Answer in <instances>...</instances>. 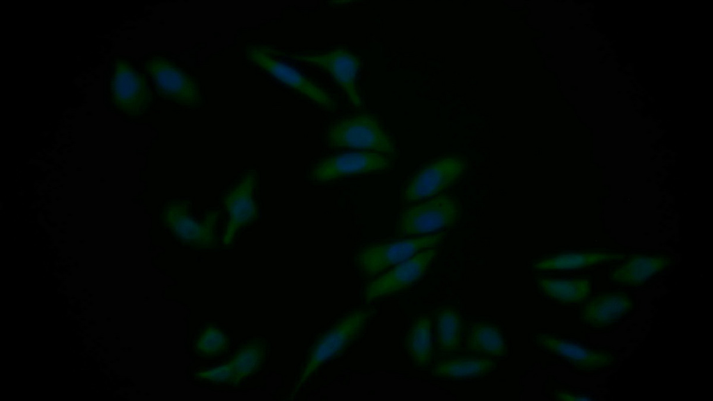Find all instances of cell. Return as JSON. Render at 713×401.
I'll use <instances>...</instances> for the list:
<instances>
[{
  "mask_svg": "<svg viewBox=\"0 0 713 401\" xmlns=\"http://www.w3.org/2000/svg\"><path fill=\"white\" fill-rule=\"evenodd\" d=\"M436 255L435 249H424L399 263L366 286L365 299L370 301L409 288L423 276Z\"/></svg>",
  "mask_w": 713,
  "mask_h": 401,
  "instance_id": "obj_12",
  "label": "cell"
},
{
  "mask_svg": "<svg viewBox=\"0 0 713 401\" xmlns=\"http://www.w3.org/2000/svg\"><path fill=\"white\" fill-rule=\"evenodd\" d=\"M258 173L252 169L241 173L223 196L226 226L223 244H230L240 230L252 222L258 212Z\"/></svg>",
  "mask_w": 713,
  "mask_h": 401,
  "instance_id": "obj_4",
  "label": "cell"
},
{
  "mask_svg": "<svg viewBox=\"0 0 713 401\" xmlns=\"http://www.w3.org/2000/svg\"><path fill=\"white\" fill-rule=\"evenodd\" d=\"M265 347L260 342H251L240 348L228 363L198 372L196 379L217 384L237 385L256 372L264 360Z\"/></svg>",
  "mask_w": 713,
  "mask_h": 401,
  "instance_id": "obj_15",
  "label": "cell"
},
{
  "mask_svg": "<svg viewBox=\"0 0 713 401\" xmlns=\"http://www.w3.org/2000/svg\"><path fill=\"white\" fill-rule=\"evenodd\" d=\"M228 345V338L222 330L214 326H209L200 333L195 347L199 354L214 357L224 353Z\"/></svg>",
  "mask_w": 713,
  "mask_h": 401,
  "instance_id": "obj_24",
  "label": "cell"
},
{
  "mask_svg": "<svg viewBox=\"0 0 713 401\" xmlns=\"http://www.w3.org/2000/svg\"><path fill=\"white\" fill-rule=\"evenodd\" d=\"M431 322L428 317H419L410 329L406 340L407 352L418 366L430 363L432 356Z\"/></svg>",
  "mask_w": 713,
  "mask_h": 401,
  "instance_id": "obj_22",
  "label": "cell"
},
{
  "mask_svg": "<svg viewBox=\"0 0 713 401\" xmlns=\"http://www.w3.org/2000/svg\"><path fill=\"white\" fill-rule=\"evenodd\" d=\"M220 212L207 210L200 217L194 211L191 202L173 200L164 207L165 227L182 244L200 249H210L217 240V223Z\"/></svg>",
  "mask_w": 713,
  "mask_h": 401,
  "instance_id": "obj_2",
  "label": "cell"
},
{
  "mask_svg": "<svg viewBox=\"0 0 713 401\" xmlns=\"http://www.w3.org/2000/svg\"><path fill=\"white\" fill-rule=\"evenodd\" d=\"M625 258L624 253L606 251L568 252L538 261L533 267L540 270L581 269L601 262L620 260Z\"/></svg>",
  "mask_w": 713,
  "mask_h": 401,
  "instance_id": "obj_18",
  "label": "cell"
},
{
  "mask_svg": "<svg viewBox=\"0 0 713 401\" xmlns=\"http://www.w3.org/2000/svg\"><path fill=\"white\" fill-rule=\"evenodd\" d=\"M496 362L487 357H458L439 361L432 374L439 377L467 379L485 375L496 368Z\"/></svg>",
  "mask_w": 713,
  "mask_h": 401,
  "instance_id": "obj_19",
  "label": "cell"
},
{
  "mask_svg": "<svg viewBox=\"0 0 713 401\" xmlns=\"http://www.w3.org/2000/svg\"><path fill=\"white\" fill-rule=\"evenodd\" d=\"M464 170V162L457 157H445L434 162L408 180L403 188V199L411 202L432 196L452 184Z\"/></svg>",
  "mask_w": 713,
  "mask_h": 401,
  "instance_id": "obj_11",
  "label": "cell"
},
{
  "mask_svg": "<svg viewBox=\"0 0 713 401\" xmlns=\"http://www.w3.org/2000/svg\"><path fill=\"white\" fill-rule=\"evenodd\" d=\"M327 145L374 150L382 154L396 152L395 143L378 120L361 113L342 118L331 124L325 134Z\"/></svg>",
  "mask_w": 713,
  "mask_h": 401,
  "instance_id": "obj_3",
  "label": "cell"
},
{
  "mask_svg": "<svg viewBox=\"0 0 713 401\" xmlns=\"http://www.w3.org/2000/svg\"><path fill=\"white\" fill-rule=\"evenodd\" d=\"M632 306V299L625 294H600L584 305L581 310V321L594 327L609 326L626 315Z\"/></svg>",
  "mask_w": 713,
  "mask_h": 401,
  "instance_id": "obj_16",
  "label": "cell"
},
{
  "mask_svg": "<svg viewBox=\"0 0 713 401\" xmlns=\"http://www.w3.org/2000/svg\"><path fill=\"white\" fill-rule=\"evenodd\" d=\"M357 309L339 320L311 347L293 389L296 393L326 361L339 355L356 340L374 313Z\"/></svg>",
  "mask_w": 713,
  "mask_h": 401,
  "instance_id": "obj_1",
  "label": "cell"
},
{
  "mask_svg": "<svg viewBox=\"0 0 713 401\" xmlns=\"http://www.w3.org/2000/svg\"><path fill=\"white\" fill-rule=\"evenodd\" d=\"M437 342L440 350L450 352L460 345L462 318L460 313L451 307L441 309L437 321Z\"/></svg>",
  "mask_w": 713,
  "mask_h": 401,
  "instance_id": "obj_23",
  "label": "cell"
},
{
  "mask_svg": "<svg viewBox=\"0 0 713 401\" xmlns=\"http://www.w3.org/2000/svg\"><path fill=\"white\" fill-rule=\"evenodd\" d=\"M271 50L276 55L315 65L325 70L346 93L355 107H361L363 105L356 87V78L361 61L356 55L346 49L338 48L325 53L293 54Z\"/></svg>",
  "mask_w": 713,
  "mask_h": 401,
  "instance_id": "obj_10",
  "label": "cell"
},
{
  "mask_svg": "<svg viewBox=\"0 0 713 401\" xmlns=\"http://www.w3.org/2000/svg\"><path fill=\"white\" fill-rule=\"evenodd\" d=\"M393 166L384 154L352 152L324 158L311 170L309 176L315 182H326L353 175L386 171Z\"/></svg>",
  "mask_w": 713,
  "mask_h": 401,
  "instance_id": "obj_9",
  "label": "cell"
},
{
  "mask_svg": "<svg viewBox=\"0 0 713 401\" xmlns=\"http://www.w3.org/2000/svg\"><path fill=\"white\" fill-rule=\"evenodd\" d=\"M112 93L116 105L132 114L145 111L152 101L144 77L125 61L116 65Z\"/></svg>",
  "mask_w": 713,
  "mask_h": 401,
  "instance_id": "obj_14",
  "label": "cell"
},
{
  "mask_svg": "<svg viewBox=\"0 0 713 401\" xmlns=\"http://www.w3.org/2000/svg\"><path fill=\"white\" fill-rule=\"evenodd\" d=\"M158 93L177 104L197 107L202 97L194 79L173 63L161 57L152 58L146 63Z\"/></svg>",
  "mask_w": 713,
  "mask_h": 401,
  "instance_id": "obj_8",
  "label": "cell"
},
{
  "mask_svg": "<svg viewBox=\"0 0 713 401\" xmlns=\"http://www.w3.org/2000/svg\"><path fill=\"white\" fill-rule=\"evenodd\" d=\"M542 292L556 301L564 303H579L585 300L590 292V282L588 278L553 279L543 278L538 280Z\"/></svg>",
  "mask_w": 713,
  "mask_h": 401,
  "instance_id": "obj_20",
  "label": "cell"
},
{
  "mask_svg": "<svg viewBox=\"0 0 713 401\" xmlns=\"http://www.w3.org/2000/svg\"><path fill=\"white\" fill-rule=\"evenodd\" d=\"M467 349L476 353L494 356L506 354V345L501 332L488 323H476L471 326L467 338Z\"/></svg>",
  "mask_w": 713,
  "mask_h": 401,
  "instance_id": "obj_21",
  "label": "cell"
},
{
  "mask_svg": "<svg viewBox=\"0 0 713 401\" xmlns=\"http://www.w3.org/2000/svg\"><path fill=\"white\" fill-rule=\"evenodd\" d=\"M556 398L561 400H594L588 395H577L569 393H559L556 395Z\"/></svg>",
  "mask_w": 713,
  "mask_h": 401,
  "instance_id": "obj_25",
  "label": "cell"
},
{
  "mask_svg": "<svg viewBox=\"0 0 713 401\" xmlns=\"http://www.w3.org/2000/svg\"><path fill=\"white\" fill-rule=\"evenodd\" d=\"M459 214L456 200L441 195L402 211L398 222L400 236L436 231L454 224Z\"/></svg>",
  "mask_w": 713,
  "mask_h": 401,
  "instance_id": "obj_5",
  "label": "cell"
},
{
  "mask_svg": "<svg viewBox=\"0 0 713 401\" xmlns=\"http://www.w3.org/2000/svg\"><path fill=\"white\" fill-rule=\"evenodd\" d=\"M672 260L664 255H636L614 269L609 275L616 284L637 286L668 267Z\"/></svg>",
  "mask_w": 713,
  "mask_h": 401,
  "instance_id": "obj_17",
  "label": "cell"
},
{
  "mask_svg": "<svg viewBox=\"0 0 713 401\" xmlns=\"http://www.w3.org/2000/svg\"><path fill=\"white\" fill-rule=\"evenodd\" d=\"M249 61L260 67L281 83L297 91L327 110L336 107V101L319 87L291 66L276 59L269 48L263 45H251L246 49Z\"/></svg>",
  "mask_w": 713,
  "mask_h": 401,
  "instance_id": "obj_7",
  "label": "cell"
},
{
  "mask_svg": "<svg viewBox=\"0 0 713 401\" xmlns=\"http://www.w3.org/2000/svg\"><path fill=\"white\" fill-rule=\"evenodd\" d=\"M534 341L538 346L579 370H601L616 363V356L609 352L590 348L550 334H538Z\"/></svg>",
  "mask_w": 713,
  "mask_h": 401,
  "instance_id": "obj_13",
  "label": "cell"
},
{
  "mask_svg": "<svg viewBox=\"0 0 713 401\" xmlns=\"http://www.w3.org/2000/svg\"><path fill=\"white\" fill-rule=\"evenodd\" d=\"M444 238L436 234L395 242L374 244L363 248L356 255L361 272L375 276L387 267L410 258L421 250L431 248Z\"/></svg>",
  "mask_w": 713,
  "mask_h": 401,
  "instance_id": "obj_6",
  "label": "cell"
}]
</instances>
